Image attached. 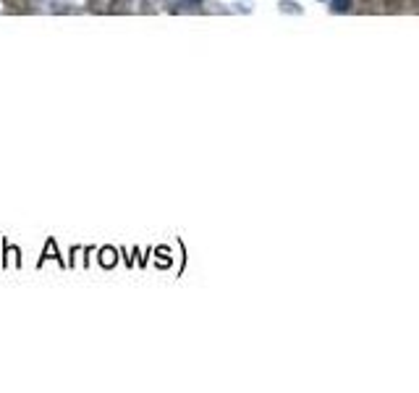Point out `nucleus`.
Wrapping results in <instances>:
<instances>
[{"instance_id": "nucleus-1", "label": "nucleus", "mask_w": 419, "mask_h": 393, "mask_svg": "<svg viewBox=\"0 0 419 393\" xmlns=\"http://www.w3.org/2000/svg\"><path fill=\"white\" fill-rule=\"evenodd\" d=\"M346 3H349V0H338V11H346V8H349Z\"/></svg>"}]
</instances>
